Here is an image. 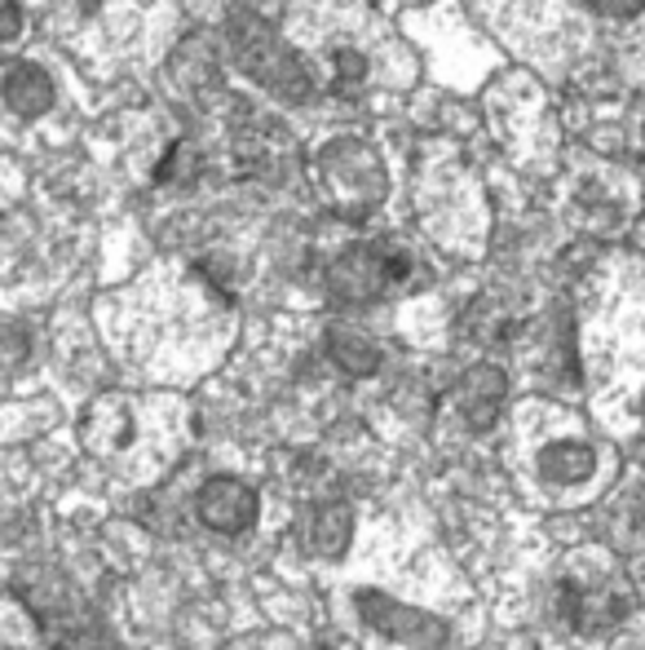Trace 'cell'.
Instances as JSON below:
<instances>
[{
  "label": "cell",
  "instance_id": "obj_1",
  "mask_svg": "<svg viewBox=\"0 0 645 650\" xmlns=\"http://www.w3.org/2000/svg\"><path fill=\"white\" fill-rule=\"evenodd\" d=\"M235 54H239V62L248 67V76L261 80L270 93L292 97V102H301V97L309 93V80H305V71H301V62L274 40V32H270L266 23L239 19V23H235Z\"/></svg>",
  "mask_w": 645,
  "mask_h": 650
},
{
  "label": "cell",
  "instance_id": "obj_2",
  "mask_svg": "<svg viewBox=\"0 0 645 650\" xmlns=\"http://www.w3.org/2000/svg\"><path fill=\"white\" fill-rule=\"evenodd\" d=\"M359 611L376 632H385L394 641H407L415 650H443L447 646V624L443 619L424 615V611H411V606H398V602H389L380 593H359Z\"/></svg>",
  "mask_w": 645,
  "mask_h": 650
},
{
  "label": "cell",
  "instance_id": "obj_3",
  "mask_svg": "<svg viewBox=\"0 0 645 650\" xmlns=\"http://www.w3.org/2000/svg\"><path fill=\"white\" fill-rule=\"evenodd\" d=\"M257 491L244 483V478H208L195 496V513L203 526L212 531H222V535H239L257 522Z\"/></svg>",
  "mask_w": 645,
  "mask_h": 650
},
{
  "label": "cell",
  "instance_id": "obj_4",
  "mask_svg": "<svg viewBox=\"0 0 645 650\" xmlns=\"http://www.w3.org/2000/svg\"><path fill=\"white\" fill-rule=\"evenodd\" d=\"M350 539H354V509L341 504V500L318 504V509L305 518V549H309L314 558H328V562L345 558Z\"/></svg>",
  "mask_w": 645,
  "mask_h": 650
},
{
  "label": "cell",
  "instance_id": "obj_5",
  "mask_svg": "<svg viewBox=\"0 0 645 650\" xmlns=\"http://www.w3.org/2000/svg\"><path fill=\"white\" fill-rule=\"evenodd\" d=\"M504 390H508V381H504L500 368H491V363L473 368L465 376V385H460V416H465V425L469 429H491L495 416H500Z\"/></svg>",
  "mask_w": 645,
  "mask_h": 650
},
{
  "label": "cell",
  "instance_id": "obj_6",
  "mask_svg": "<svg viewBox=\"0 0 645 650\" xmlns=\"http://www.w3.org/2000/svg\"><path fill=\"white\" fill-rule=\"evenodd\" d=\"M5 97H10V106L19 116H40V112H49V102H54V84H49V76L40 67L19 62L10 71V80H5Z\"/></svg>",
  "mask_w": 645,
  "mask_h": 650
},
{
  "label": "cell",
  "instance_id": "obj_7",
  "mask_svg": "<svg viewBox=\"0 0 645 650\" xmlns=\"http://www.w3.org/2000/svg\"><path fill=\"white\" fill-rule=\"evenodd\" d=\"M597 469V456L584 443H553L540 452V474L549 483H584Z\"/></svg>",
  "mask_w": 645,
  "mask_h": 650
},
{
  "label": "cell",
  "instance_id": "obj_8",
  "mask_svg": "<svg viewBox=\"0 0 645 650\" xmlns=\"http://www.w3.org/2000/svg\"><path fill=\"white\" fill-rule=\"evenodd\" d=\"M84 439L93 452H116L129 443V420L120 411V403H97L84 420Z\"/></svg>",
  "mask_w": 645,
  "mask_h": 650
},
{
  "label": "cell",
  "instance_id": "obj_9",
  "mask_svg": "<svg viewBox=\"0 0 645 650\" xmlns=\"http://www.w3.org/2000/svg\"><path fill=\"white\" fill-rule=\"evenodd\" d=\"M385 279H389L385 266L376 270L367 253H345V257L337 262V270H332V283H337L341 297H372Z\"/></svg>",
  "mask_w": 645,
  "mask_h": 650
},
{
  "label": "cell",
  "instance_id": "obj_10",
  "mask_svg": "<svg viewBox=\"0 0 645 650\" xmlns=\"http://www.w3.org/2000/svg\"><path fill=\"white\" fill-rule=\"evenodd\" d=\"M328 355H332L345 372H354V376H372L376 363H380L376 346H372L367 337L350 333V328H332V337H328Z\"/></svg>",
  "mask_w": 645,
  "mask_h": 650
},
{
  "label": "cell",
  "instance_id": "obj_11",
  "mask_svg": "<svg viewBox=\"0 0 645 650\" xmlns=\"http://www.w3.org/2000/svg\"><path fill=\"white\" fill-rule=\"evenodd\" d=\"M588 5L601 10V14H610V19H632V14L645 10V0H588Z\"/></svg>",
  "mask_w": 645,
  "mask_h": 650
},
{
  "label": "cell",
  "instance_id": "obj_12",
  "mask_svg": "<svg viewBox=\"0 0 645 650\" xmlns=\"http://www.w3.org/2000/svg\"><path fill=\"white\" fill-rule=\"evenodd\" d=\"M641 416H645V398H641Z\"/></svg>",
  "mask_w": 645,
  "mask_h": 650
}]
</instances>
